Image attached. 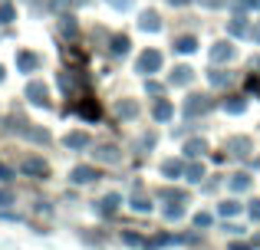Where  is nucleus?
<instances>
[{"instance_id": "14", "label": "nucleus", "mask_w": 260, "mask_h": 250, "mask_svg": "<svg viewBox=\"0 0 260 250\" xmlns=\"http://www.w3.org/2000/svg\"><path fill=\"white\" fill-rule=\"evenodd\" d=\"M194 46H198L194 37H181V40L175 43V50H178V53H194Z\"/></svg>"}, {"instance_id": "26", "label": "nucleus", "mask_w": 260, "mask_h": 250, "mask_svg": "<svg viewBox=\"0 0 260 250\" xmlns=\"http://www.w3.org/2000/svg\"><path fill=\"white\" fill-rule=\"evenodd\" d=\"M184 194L181 191H175V188H165V191H161V201H181Z\"/></svg>"}, {"instance_id": "36", "label": "nucleus", "mask_w": 260, "mask_h": 250, "mask_svg": "<svg viewBox=\"0 0 260 250\" xmlns=\"http://www.w3.org/2000/svg\"><path fill=\"white\" fill-rule=\"evenodd\" d=\"M250 218L260 221V201H254V204H250Z\"/></svg>"}, {"instance_id": "41", "label": "nucleus", "mask_w": 260, "mask_h": 250, "mask_svg": "<svg viewBox=\"0 0 260 250\" xmlns=\"http://www.w3.org/2000/svg\"><path fill=\"white\" fill-rule=\"evenodd\" d=\"M168 4H175V7H184V4H191V0H168Z\"/></svg>"}, {"instance_id": "32", "label": "nucleus", "mask_w": 260, "mask_h": 250, "mask_svg": "<svg viewBox=\"0 0 260 250\" xmlns=\"http://www.w3.org/2000/svg\"><path fill=\"white\" fill-rule=\"evenodd\" d=\"M194 224H198V227H208V224H211V214H198Z\"/></svg>"}, {"instance_id": "18", "label": "nucleus", "mask_w": 260, "mask_h": 250, "mask_svg": "<svg viewBox=\"0 0 260 250\" xmlns=\"http://www.w3.org/2000/svg\"><path fill=\"white\" fill-rule=\"evenodd\" d=\"M231 188H234V191H247L250 178H247V174H234V178H231Z\"/></svg>"}, {"instance_id": "17", "label": "nucleus", "mask_w": 260, "mask_h": 250, "mask_svg": "<svg viewBox=\"0 0 260 250\" xmlns=\"http://www.w3.org/2000/svg\"><path fill=\"white\" fill-rule=\"evenodd\" d=\"M125 50H128V37H122V33H119V37H112V53H115V56H122Z\"/></svg>"}, {"instance_id": "12", "label": "nucleus", "mask_w": 260, "mask_h": 250, "mask_svg": "<svg viewBox=\"0 0 260 250\" xmlns=\"http://www.w3.org/2000/svg\"><path fill=\"white\" fill-rule=\"evenodd\" d=\"M231 33H234V37H244V33H247V20H244V13H237V17L231 20Z\"/></svg>"}, {"instance_id": "4", "label": "nucleus", "mask_w": 260, "mask_h": 250, "mask_svg": "<svg viewBox=\"0 0 260 250\" xmlns=\"http://www.w3.org/2000/svg\"><path fill=\"white\" fill-rule=\"evenodd\" d=\"M234 56V46L228 43V40H217L214 46H211V63H224V59Z\"/></svg>"}, {"instance_id": "2", "label": "nucleus", "mask_w": 260, "mask_h": 250, "mask_svg": "<svg viewBox=\"0 0 260 250\" xmlns=\"http://www.w3.org/2000/svg\"><path fill=\"white\" fill-rule=\"evenodd\" d=\"M211 109V99L201 96V92H194V96H188V102H184V116H201V112Z\"/></svg>"}, {"instance_id": "34", "label": "nucleus", "mask_w": 260, "mask_h": 250, "mask_svg": "<svg viewBox=\"0 0 260 250\" xmlns=\"http://www.w3.org/2000/svg\"><path fill=\"white\" fill-rule=\"evenodd\" d=\"M132 207H139V211H148V207H152V204H148V201H145V198H139V201H135V198H132Z\"/></svg>"}, {"instance_id": "37", "label": "nucleus", "mask_w": 260, "mask_h": 250, "mask_svg": "<svg viewBox=\"0 0 260 250\" xmlns=\"http://www.w3.org/2000/svg\"><path fill=\"white\" fill-rule=\"evenodd\" d=\"M165 218H172V221H175V218H181V207H168Z\"/></svg>"}, {"instance_id": "25", "label": "nucleus", "mask_w": 260, "mask_h": 250, "mask_svg": "<svg viewBox=\"0 0 260 250\" xmlns=\"http://www.w3.org/2000/svg\"><path fill=\"white\" fill-rule=\"evenodd\" d=\"M59 30H63L66 37H73V33H76V23H73V17H63V23H59Z\"/></svg>"}, {"instance_id": "38", "label": "nucleus", "mask_w": 260, "mask_h": 250, "mask_svg": "<svg viewBox=\"0 0 260 250\" xmlns=\"http://www.w3.org/2000/svg\"><path fill=\"white\" fill-rule=\"evenodd\" d=\"M10 201H13V194H10V191H0V204H10Z\"/></svg>"}, {"instance_id": "29", "label": "nucleus", "mask_w": 260, "mask_h": 250, "mask_svg": "<svg viewBox=\"0 0 260 250\" xmlns=\"http://www.w3.org/2000/svg\"><path fill=\"white\" fill-rule=\"evenodd\" d=\"M231 148H234V155H244V152H247V138H241V141H231Z\"/></svg>"}, {"instance_id": "20", "label": "nucleus", "mask_w": 260, "mask_h": 250, "mask_svg": "<svg viewBox=\"0 0 260 250\" xmlns=\"http://www.w3.org/2000/svg\"><path fill=\"white\" fill-rule=\"evenodd\" d=\"M228 83H231V73H224V69L211 73V86H228Z\"/></svg>"}, {"instance_id": "8", "label": "nucleus", "mask_w": 260, "mask_h": 250, "mask_svg": "<svg viewBox=\"0 0 260 250\" xmlns=\"http://www.w3.org/2000/svg\"><path fill=\"white\" fill-rule=\"evenodd\" d=\"M95 178H99L95 168H76V171H73V181H76V185H89V181H95Z\"/></svg>"}, {"instance_id": "19", "label": "nucleus", "mask_w": 260, "mask_h": 250, "mask_svg": "<svg viewBox=\"0 0 260 250\" xmlns=\"http://www.w3.org/2000/svg\"><path fill=\"white\" fill-rule=\"evenodd\" d=\"M13 17H17L13 4H0V23H13Z\"/></svg>"}, {"instance_id": "27", "label": "nucleus", "mask_w": 260, "mask_h": 250, "mask_svg": "<svg viewBox=\"0 0 260 250\" xmlns=\"http://www.w3.org/2000/svg\"><path fill=\"white\" fill-rule=\"evenodd\" d=\"M119 207V194H109L106 201H102V211H115Z\"/></svg>"}, {"instance_id": "5", "label": "nucleus", "mask_w": 260, "mask_h": 250, "mask_svg": "<svg viewBox=\"0 0 260 250\" xmlns=\"http://www.w3.org/2000/svg\"><path fill=\"white\" fill-rule=\"evenodd\" d=\"M23 171L26 174H37V178H46V171H50V168H46L43 158H26L23 161Z\"/></svg>"}, {"instance_id": "7", "label": "nucleus", "mask_w": 260, "mask_h": 250, "mask_svg": "<svg viewBox=\"0 0 260 250\" xmlns=\"http://www.w3.org/2000/svg\"><path fill=\"white\" fill-rule=\"evenodd\" d=\"M17 66H20V69H23V73H30V69H37V66H40V56H37V53H20V56H17Z\"/></svg>"}, {"instance_id": "40", "label": "nucleus", "mask_w": 260, "mask_h": 250, "mask_svg": "<svg viewBox=\"0 0 260 250\" xmlns=\"http://www.w3.org/2000/svg\"><path fill=\"white\" fill-rule=\"evenodd\" d=\"M224 0H204V7H221Z\"/></svg>"}, {"instance_id": "35", "label": "nucleus", "mask_w": 260, "mask_h": 250, "mask_svg": "<svg viewBox=\"0 0 260 250\" xmlns=\"http://www.w3.org/2000/svg\"><path fill=\"white\" fill-rule=\"evenodd\" d=\"M109 4H112L115 10H128V4H132V0H109Z\"/></svg>"}, {"instance_id": "13", "label": "nucleus", "mask_w": 260, "mask_h": 250, "mask_svg": "<svg viewBox=\"0 0 260 250\" xmlns=\"http://www.w3.org/2000/svg\"><path fill=\"white\" fill-rule=\"evenodd\" d=\"M79 116H86V119H99V105H95L92 99H86V102L79 105Z\"/></svg>"}, {"instance_id": "11", "label": "nucleus", "mask_w": 260, "mask_h": 250, "mask_svg": "<svg viewBox=\"0 0 260 250\" xmlns=\"http://www.w3.org/2000/svg\"><path fill=\"white\" fill-rule=\"evenodd\" d=\"M66 145H70V148H86V145H89V135L73 132V135H66Z\"/></svg>"}, {"instance_id": "24", "label": "nucleus", "mask_w": 260, "mask_h": 250, "mask_svg": "<svg viewBox=\"0 0 260 250\" xmlns=\"http://www.w3.org/2000/svg\"><path fill=\"white\" fill-rule=\"evenodd\" d=\"M237 211H241V204H237V201H224V204H221V214H224V218H231V214H237Z\"/></svg>"}, {"instance_id": "30", "label": "nucleus", "mask_w": 260, "mask_h": 250, "mask_svg": "<svg viewBox=\"0 0 260 250\" xmlns=\"http://www.w3.org/2000/svg\"><path fill=\"white\" fill-rule=\"evenodd\" d=\"M228 112H234V116H237V112H244V99H231V102H228Z\"/></svg>"}, {"instance_id": "44", "label": "nucleus", "mask_w": 260, "mask_h": 250, "mask_svg": "<svg viewBox=\"0 0 260 250\" xmlns=\"http://www.w3.org/2000/svg\"><path fill=\"white\" fill-rule=\"evenodd\" d=\"M0 79H4V66H0Z\"/></svg>"}, {"instance_id": "9", "label": "nucleus", "mask_w": 260, "mask_h": 250, "mask_svg": "<svg viewBox=\"0 0 260 250\" xmlns=\"http://www.w3.org/2000/svg\"><path fill=\"white\" fill-rule=\"evenodd\" d=\"M155 119H158V122H168V119H172V105L165 102V99H161V102H155Z\"/></svg>"}, {"instance_id": "31", "label": "nucleus", "mask_w": 260, "mask_h": 250, "mask_svg": "<svg viewBox=\"0 0 260 250\" xmlns=\"http://www.w3.org/2000/svg\"><path fill=\"white\" fill-rule=\"evenodd\" d=\"M76 0H53V10H70Z\"/></svg>"}, {"instance_id": "39", "label": "nucleus", "mask_w": 260, "mask_h": 250, "mask_svg": "<svg viewBox=\"0 0 260 250\" xmlns=\"http://www.w3.org/2000/svg\"><path fill=\"white\" fill-rule=\"evenodd\" d=\"M0 181H10V168H0Z\"/></svg>"}, {"instance_id": "6", "label": "nucleus", "mask_w": 260, "mask_h": 250, "mask_svg": "<svg viewBox=\"0 0 260 250\" xmlns=\"http://www.w3.org/2000/svg\"><path fill=\"white\" fill-rule=\"evenodd\" d=\"M139 26H142V30H148V33H155V30H158V26H161L158 13H155V10H145V13H142V17H139Z\"/></svg>"}, {"instance_id": "22", "label": "nucleus", "mask_w": 260, "mask_h": 250, "mask_svg": "<svg viewBox=\"0 0 260 250\" xmlns=\"http://www.w3.org/2000/svg\"><path fill=\"white\" fill-rule=\"evenodd\" d=\"M161 171H165L168 178H175V174H181V161H165V165H161Z\"/></svg>"}, {"instance_id": "42", "label": "nucleus", "mask_w": 260, "mask_h": 250, "mask_svg": "<svg viewBox=\"0 0 260 250\" xmlns=\"http://www.w3.org/2000/svg\"><path fill=\"white\" fill-rule=\"evenodd\" d=\"M231 250H250V247H244V244H234V247H231Z\"/></svg>"}, {"instance_id": "43", "label": "nucleus", "mask_w": 260, "mask_h": 250, "mask_svg": "<svg viewBox=\"0 0 260 250\" xmlns=\"http://www.w3.org/2000/svg\"><path fill=\"white\" fill-rule=\"evenodd\" d=\"M254 37H257V40H260V26H257V30H254Z\"/></svg>"}, {"instance_id": "15", "label": "nucleus", "mask_w": 260, "mask_h": 250, "mask_svg": "<svg viewBox=\"0 0 260 250\" xmlns=\"http://www.w3.org/2000/svg\"><path fill=\"white\" fill-rule=\"evenodd\" d=\"M20 132L26 135V138H33V141H40V145H46V141H50V135L46 132H40V128H20Z\"/></svg>"}, {"instance_id": "28", "label": "nucleus", "mask_w": 260, "mask_h": 250, "mask_svg": "<svg viewBox=\"0 0 260 250\" xmlns=\"http://www.w3.org/2000/svg\"><path fill=\"white\" fill-rule=\"evenodd\" d=\"M115 112H119V116H135V105L132 102H119V105H115Z\"/></svg>"}, {"instance_id": "21", "label": "nucleus", "mask_w": 260, "mask_h": 250, "mask_svg": "<svg viewBox=\"0 0 260 250\" xmlns=\"http://www.w3.org/2000/svg\"><path fill=\"white\" fill-rule=\"evenodd\" d=\"M201 174H204L201 165H188V168H184V178H188V181H201Z\"/></svg>"}, {"instance_id": "3", "label": "nucleus", "mask_w": 260, "mask_h": 250, "mask_svg": "<svg viewBox=\"0 0 260 250\" xmlns=\"http://www.w3.org/2000/svg\"><path fill=\"white\" fill-rule=\"evenodd\" d=\"M46 96H50V89H46L43 83H37V79L26 86V99H33L37 105H50V99H46Z\"/></svg>"}, {"instance_id": "10", "label": "nucleus", "mask_w": 260, "mask_h": 250, "mask_svg": "<svg viewBox=\"0 0 260 250\" xmlns=\"http://www.w3.org/2000/svg\"><path fill=\"white\" fill-rule=\"evenodd\" d=\"M184 152H188V155H191V158H198V155H204V152H208V145H204V141H201V138H191V141H188V145H184Z\"/></svg>"}, {"instance_id": "16", "label": "nucleus", "mask_w": 260, "mask_h": 250, "mask_svg": "<svg viewBox=\"0 0 260 250\" xmlns=\"http://www.w3.org/2000/svg\"><path fill=\"white\" fill-rule=\"evenodd\" d=\"M188 79H191V69H188V66H178L175 76H172V83H175V86H184Z\"/></svg>"}, {"instance_id": "23", "label": "nucleus", "mask_w": 260, "mask_h": 250, "mask_svg": "<svg viewBox=\"0 0 260 250\" xmlns=\"http://www.w3.org/2000/svg\"><path fill=\"white\" fill-rule=\"evenodd\" d=\"M95 158H102V161H119V155H115V148H99V152H95Z\"/></svg>"}, {"instance_id": "33", "label": "nucleus", "mask_w": 260, "mask_h": 250, "mask_svg": "<svg viewBox=\"0 0 260 250\" xmlns=\"http://www.w3.org/2000/svg\"><path fill=\"white\" fill-rule=\"evenodd\" d=\"M237 7H250V10H260V0H237Z\"/></svg>"}, {"instance_id": "1", "label": "nucleus", "mask_w": 260, "mask_h": 250, "mask_svg": "<svg viewBox=\"0 0 260 250\" xmlns=\"http://www.w3.org/2000/svg\"><path fill=\"white\" fill-rule=\"evenodd\" d=\"M135 69L139 73H158L161 69V53L158 50H145L139 56V63H135Z\"/></svg>"}]
</instances>
